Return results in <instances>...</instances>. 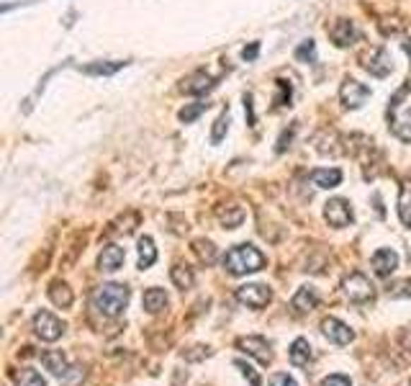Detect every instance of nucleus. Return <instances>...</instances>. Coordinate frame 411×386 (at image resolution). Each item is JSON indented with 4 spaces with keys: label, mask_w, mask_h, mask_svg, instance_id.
<instances>
[{
    "label": "nucleus",
    "mask_w": 411,
    "mask_h": 386,
    "mask_svg": "<svg viewBox=\"0 0 411 386\" xmlns=\"http://www.w3.org/2000/svg\"><path fill=\"white\" fill-rule=\"evenodd\" d=\"M340 98H342V106L355 111V108H360L370 98V88L365 83H360V80L347 78L340 88Z\"/></svg>",
    "instance_id": "4"
},
{
    "label": "nucleus",
    "mask_w": 411,
    "mask_h": 386,
    "mask_svg": "<svg viewBox=\"0 0 411 386\" xmlns=\"http://www.w3.org/2000/svg\"><path fill=\"white\" fill-rule=\"evenodd\" d=\"M124 260H126V252H124V247H119V245H108V247H103V252H100L98 265H100V271L116 273L121 265H124Z\"/></svg>",
    "instance_id": "13"
},
{
    "label": "nucleus",
    "mask_w": 411,
    "mask_h": 386,
    "mask_svg": "<svg viewBox=\"0 0 411 386\" xmlns=\"http://www.w3.org/2000/svg\"><path fill=\"white\" fill-rule=\"evenodd\" d=\"M170 276H172V283H175L177 288H191L193 283H196V276H193V271L188 268V265H175L170 271Z\"/></svg>",
    "instance_id": "24"
},
{
    "label": "nucleus",
    "mask_w": 411,
    "mask_h": 386,
    "mask_svg": "<svg viewBox=\"0 0 411 386\" xmlns=\"http://www.w3.org/2000/svg\"><path fill=\"white\" fill-rule=\"evenodd\" d=\"M157 260V247H155V240L152 237H142L139 240V268H152Z\"/></svg>",
    "instance_id": "21"
},
{
    "label": "nucleus",
    "mask_w": 411,
    "mask_h": 386,
    "mask_svg": "<svg viewBox=\"0 0 411 386\" xmlns=\"http://www.w3.org/2000/svg\"><path fill=\"white\" fill-rule=\"evenodd\" d=\"M49 299L57 304V307H70L72 304V291L64 281H54L49 288Z\"/></svg>",
    "instance_id": "22"
},
{
    "label": "nucleus",
    "mask_w": 411,
    "mask_h": 386,
    "mask_svg": "<svg viewBox=\"0 0 411 386\" xmlns=\"http://www.w3.org/2000/svg\"><path fill=\"white\" fill-rule=\"evenodd\" d=\"M257 52H260V44L252 42L249 47H244V52H242V57H244V59L249 62V59H255V57H257Z\"/></svg>",
    "instance_id": "37"
},
{
    "label": "nucleus",
    "mask_w": 411,
    "mask_h": 386,
    "mask_svg": "<svg viewBox=\"0 0 411 386\" xmlns=\"http://www.w3.org/2000/svg\"><path fill=\"white\" fill-rule=\"evenodd\" d=\"M270 386H298V384L288 376V373H275V376L270 379Z\"/></svg>",
    "instance_id": "36"
},
{
    "label": "nucleus",
    "mask_w": 411,
    "mask_h": 386,
    "mask_svg": "<svg viewBox=\"0 0 411 386\" xmlns=\"http://www.w3.org/2000/svg\"><path fill=\"white\" fill-rule=\"evenodd\" d=\"M398 216H401L404 227H411V186L409 183H404V186H401V193H398Z\"/></svg>",
    "instance_id": "23"
},
{
    "label": "nucleus",
    "mask_w": 411,
    "mask_h": 386,
    "mask_svg": "<svg viewBox=\"0 0 411 386\" xmlns=\"http://www.w3.org/2000/svg\"><path fill=\"white\" fill-rule=\"evenodd\" d=\"M16 386H47V381L42 379V373L34 371V368H21V371L13 376Z\"/></svg>",
    "instance_id": "25"
},
{
    "label": "nucleus",
    "mask_w": 411,
    "mask_h": 386,
    "mask_svg": "<svg viewBox=\"0 0 411 386\" xmlns=\"http://www.w3.org/2000/svg\"><path fill=\"white\" fill-rule=\"evenodd\" d=\"M311 345H309V340L306 337H296L291 345V351H288V358H291L293 365H309V361H311Z\"/></svg>",
    "instance_id": "19"
},
{
    "label": "nucleus",
    "mask_w": 411,
    "mask_h": 386,
    "mask_svg": "<svg viewBox=\"0 0 411 386\" xmlns=\"http://www.w3.org/2000/svg\"><path fill=\"white\" fill-rule=\"evenodd\" d=\"M401 47H404V52H406V54H409V57H411V39H406V42L401 44Z\"/></svg>",
    "instance_id": "40"
},
{
    "label": "nucleus",
    "mask_w": 411,
    "mask_h": 386,
    "mask_svg": "<svg viewBox=\"0 0 411 386\" xmlns=\"http://www.w3.org/2000/svg\"><path fill=\"white\" fill-rule=\"evenodd\" d=\"M34 332L42 337V340H47V343H54V340L62 337L64 322L59 320V317L52 315V312H47V309H42V312L34 317Z\"/></svg>",
    "instance_id": "3"
},
{
    "label": "nucleus",
    "mask_w": 411,
    "mask_h": 386,
    "mask_svg": "<svg viewBox=\"0 0 411 386\" xmlns=\"http://www.w3.org/2000/svg\"><path fill=\"white\" fill-rule=\"evenodd\" d=\"M124 64H126V62H114V64L95 62V64H88L85 72H90V75H114V72H119L121 67H124Z\"/></svg>",
    "instance_id": "29"
},
{
    "label": "nucleus",
    "mask_w": 411,
    "mask_h": 386,
    "mask_svg": "<svg viewBox=\"0 0 411 386\" xmlns=\"http://www.w3.org/2000/svg\"><path fill=\"white\" fill-rule=\"evenodd\" d=\"M244 108H247V116H249V127H255V111H252V95L244 98Z\"/></svg>",
    "instance_id": "38"
},
{
    "label": "nucleus",
    "mask_w": 411,
    "mask_h": 386,
    "mask_svg": "<svg viewBox=\"0 0 411 386\" xmlns=\"http://www.w3.org/2000/svg\"><path fill=\"white\" fill-rule=\"evenodd\" d=\"M129 304V288L121 283H103L98 291L93 293V309L103 317L121 315Z\"/></svg>",
    "instance_id": "2"
},
{
    "label": "nucleus",
    "mask_w": 411,
    "mask_h": 386,
    "mask_svg": "<svg viewBox=\"0 0 411 386\" xmlns=\"http://www.w3.org/2000/svg\"><path fill=\"white\" fill-rule=\"evenodd\" d=\"M285 142H291V131H283V136H280V142H278V152H283L288 144Z\"/></svg>",
    "instance_id": "39"
},
{
    "label": "nucleus",
    "mask_w": 411,
    "mask_h": 386,
    "mask_svg": "<svg viewBox=\"0 0 411 386\" xmlns=\"http://www.w3.org/2000/svg\"><path fill=\"white\" fill-rule=\"evenodd\" d=\"M278 88H280V95L275 98V106H288L291 103V95H293V88L288 80H278Z\"/></svg>",
    "instance_id": "31"
},
{
    "label": "nucleus",
    "mask_w": 411,
    "mask_h": 386,
    "mask_svg": "<svg viewBox=\"0 0 411 386\" xmlns=\"http://www.w3.org/2000/svg\"><path fill=\"white\" fill-rule=\"evenodd\" d=\"M342 288H345V293H347V299L355 301V304L370 301L373 299V293H376V286H373L370 279H365L362 273H352V276H347L345 283H342Z\"/></svg>",
    "instance_id": "5"
},
{
    "label": "nucleus",
    "mask_w": 411,
    "mask_h": 386,
    "mask_svg": "<svg viewBox=\"0 0 411 386\" xmlns=\"http://www.w3.org/2000/svg\"><path fill=\"white\" fill-rule=\"evenodd\" d=\"M321 329H324V335L329 337L332 343H337V345H347L350 340L355 337L352 329H350L347 324H345V322L334 320V317H329V320L321 322Z\"/></svg>",
    "instance_id": "11"
},
{
    "label": "nucleus",
    "mask_w": 411,
    "mask_h": 386,
    "mask_svg": "<svg viewBox=\"0 0 411 386\" xmlns=\"http://www.w3.org/2000/svg\"><path fill=\"white\" fill-rule=\"evenodd\" d=\"M142 304L147 312L157 315V312H162V309L167 307V293H165L162 288H147V291H144Z\"/></svg>",
    "instance_id": "20"
},
{
    "label": "nucleus",
    "mask_w": 411,
    "mask_h": 386,
    "mask_svg": "<svg viewBox=\"0 0 411 386\" xmlns=\"http://www.w3.org/2000/svg\"><path fill=\"white\" fill-rule=\"evenodd\" d=\"M321 386H352V381H350L347 376H342V373H334V376H326V379L321 381Z\"/></svg>",
    "instance_id": "35"
},
{
    "label": "nucleus",
    "mask_w": 411,
    "mask_h": 386,
    "mask_svg": "<svg viewBox=\"0 0 411 386\" xmlns=\"http://www.w3.org/2000/svg\"><path fill=\"white\" fill-rule=\"evenodd\" d=\"M229 129V111H221V116L213 122V131H211V142L219 144L221 139H224V134H227Z\"/></svg>",
    "instance_id": "27"
},
{
    "label": "nucleus",
    "mask_w": 411,
    "mask_h": 386,
    "mask_svg": "<svg viewBox=\"0 0 411 386\" xmlns=\"http://www.w3.org/2000/svg\"><path fill=\"white\" fill-rule=\"evenodd\" d=\"M216 86L213 83V78L208 75L206 70H196L193 75H188V78L183 80V86H180V90L188 95H201V93H208L211 88Z\"/></svg>",
    "instance_id": "10"
},
{
    "label": "nucleus",
    "mask_w": 411,
    "mask_h": 386,
    "mask_svg": "<svg viewBox=\"0 0 411 386\" xmlns=\"http://www.w3.org/2000/svg\"><path fill=\"white\" fill-rule=\"evenodd\" d=\"M239 348L249 356H255L260 363H270L273 361V353H270V343L265 337H242Z\"/></svg>",
    "instance_id": "12"
},
{
    "label": "nucleus",
    "mask_w": 411,
    "mask_h": 386,
    "mask_svg": "<svg viewBox=\"0 0 411 386\" xmlns=\"http://www.w3.org/2000/svg\"><path fill=\"white\" fill-rule=\"evenodd\" d=\"M270 299H273V293H270V288L263 286V283H247V286L237 288V301H239V304H247V307H252V309L268 307Z\"/></svg>",
    "instance_id": "6"
},
{
    "label": "nucleus",
    "mask_w": 411,
    "mask_h": 386,
    "mask_svg": "<svg viewBox=\"0 0 411 386\" xmlns=\"http://www.w3.org/2000/svg\"><path fill=\"white\" fill-rule=\"evenodd\" d=\"M329 36H332V42L337 44V47H352L355 42H357V26H355L350 18H337V21L332 23V29H329Z\"/></svg>",
    "instance_id": "8"
},
{
    "label": "nucleus",
    "mask_w": 411,
    "mask_h": 386,
    "mask_svg": "<svg viewBox=\"0 0 411 386\" xmlns=\"http://www.w3.org/2000/svg\"><path fill=\"white\" fill-rule=\"evenodd\" d=\"M362 67L373 75V78H386V75H391V70H393V62H391V54L383 47H378L376 52H370L368 59L362 62Z\"/></svg>",
    "instance_id": "9"
},
{
    "label": "nucleus",
    "mask_w": 411,
    "mask_h": 386,
    "mask_svg": "<svg viewBox=\"0 0 411 386\" xmlns=\"http://www.w3.org/2000/svg\"><path fill=\"white\" fill-rule=\"evenodd\" d=\"M216 216H219V222L227 229H237L244 222V209L237 206V204H224V206L216 209Z\"/></svg>",
    "instance_id": "18"
},
{
    "label": "nucleus",
    "mask_w": 411,
    "mask_h": 386,
    "mask_svg": "<svg viewBox=\"0 0 411 386\" xmlns=\"http://www.w3.org/2000/svg\"><path fill=\"white\" fill-rule=\"evenodd\" d=\"M291 304L296 312H311V309L319 304V291L314 286H301L296 291V296H293Z\"/></svg>",
    "instance_id": "17"
},
{
    "label": "nucleus",
    "mask_w": 411,
    "mask_h": 386,
    "mask_svg": "<svg viewBox=\"0 0 411 386\" xmlns=\"http://www.w3.org/2000/svg\"><path fill=\"white\" fill-rule=\"evenodd\" d=\"M265 265V255L255 245H237L224 255V268L232 276H247V273L260 271Z\"/></svg>",
    "instance_id": "1"
},
{
    "label": "nucleus",
    "mask_w": 411,
    "mask_h": 386,
    "mask_svg": "<svg viewBox=\"0 0 411 386\" xmlns=\"http://www.w3.org/2000/svg\"><path fill=\"white\" fill-rule=\"evenodd\" d=\"M206 111V103H193V106H185L183 111H180V122H185V124H191V122H196L201 114Z\"/></svg>",
    "instance_id": "30"
},
{
    "label": "nucleus",
    "mask_w": 411,
    "mask_h": 386,
    "mask_svg": "<svg viewBox=\"0 0 411 386\" xmlns=\"http://www.w3.org/2000/svg\"><path fill=\"white\" fill-rule=\"evenodd\" d=\"M234 365H237V368H242V373H244V379H249V384L260 386V376L255 373V368H252V365H247L244 361H237Z\"/></svg>",
    "instance_id": "32"
},
{
    "label": "nucleus",
    "mask_w": 411,
    "mask_h": 386,
    "mask_svg": "<svg viewBox=\"0 0 411 386\" xmlns=\"http://www.w3.org/2000/svg\"><path fill=\"white\" fill-rule=\"evenodd\" d=\"M42 365L47 368V371L54 373V376H59V379H64V376L70 373L67 358H64L59 351H47V353H42Z\"/></svg>",
    "instance_id": "16"
},
{
    "label": "nucleus",
    "mask_w": 411,
    "mask_h": 386,
    "mask_svg": "<svg viewBox=\"0 0 411 386\" xmlns=\"http://www.w3.org/2000/svg\"><path fill=\"white\" fill-rule=\"evenodd\" d=\"M373 271L378 273V276H391V273L398 268V255L393 250H388V247H383V250H378L376 255H373Z\"/></svg>",
    "instance_id": "15"
},
{
    "label": "nucleus",
    "mask_w": 411,
    "mask_h": 386,
    "mask_svg": "<svg viewBox=\"0 0 411 386\" xmlns=\"http://www.w3.org/2000/svg\"><path fill=\"white\" fill-rule=\"evenodd\" d=\"M391 129L398 139L411 142V119H391Z\"/></svg>",
    "instance_id": "28"
},
{
    "label": "nucleus",
    "mask_w": 411,
    "mask_h": 386,
    "mask_svg": "<svg viewBox=\"0 0 411 386\" xmlns=\"http://www.w3.org/2000/svg\"><path fill=\"white\" fill-rule=\"evenodd\" d=\"M324 219L332 227L345 229L352 224V209H350V204L345 199H329L324 204Z\"/></svg>",
    "instance_id": "7"
},
{
    "label": "nucleus",
    "mask_w": 411,
    "mask_h": 386,
    "mask_svg": "<svg viewBox=\"0 0 411 386\" xmlns=\"http://www.w3.org/2000/svg\"><path fill=\"white\" fill-rule=\"evenodd\" d=\"M296 59H298V62H306V64L316 62V42H314V39H306V42L298 44Z\"/></svg>",
    "instance_id": "26"
},
{
    "label": "nucleus",
    "mask_w": 411,
    "mask_h": 386,
    "mask_svg": "<svg viewBox=\"0 0 411 386\" xmlns=\"http://www.w3.org/2000/svg\"><path fill=\"white\" fill-rule=\"evenodd\" d=\"M388 293H391V296H396V299H401V296H406V299H409V296H411V281H401L398 286L388 288Z\"/></svg>",
    "instance_id": "34"
},
{
    "label": "nucleus",
    "mask_w": 411,
    "mask_h": 386,
    "mask_svg": "<svg viewBox=\"0 0 411 386\" xmlns=\"http://www.w3.org/2000/svg\"><path fill=\"white\" fill-rule=\"evenodd\" d=\"M309 178L316 188H337L342 183V170L340 168H316Z\"/></svg>",
    "instance_id": "14"
},
{
    "label": "nucleus",
    "mask_w": 411,
    "mask_h": 386,
    "mask_svg": "<svg viewBox=\"0 0 411 386\" xmlns=\"http://www.w3.org/2000/svg\"><path fill=\"white\" fill-rule=\"evenodd\" d=\"M196 252L203 257L206 263H211L213 255H216V252H213V245L211 242H203V240H198V242H196Z\"/></svg>",
    "instance_id": "33"
}]
</instances>
